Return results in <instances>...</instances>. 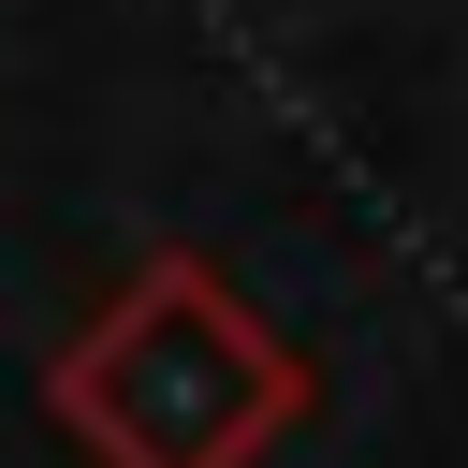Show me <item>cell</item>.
I'll list each match as a JSON object with an SVG mask.
<instances>
[{"mask_svg": "<svg viewBox=\"0 0 468 468\" xmlns=\"http://www.w3.org/2000/svg\"><path fill=\"white\" fill-rule=\"evenodd\" d=\"M58 424L102 468H249L263 439L307 424V366L205 278V263H146L58 366Z\"/></svg>", "mask_w": 468, "mask_h": 468, "instance_id": "cell-1", "label": "cell"}]
</instances>
